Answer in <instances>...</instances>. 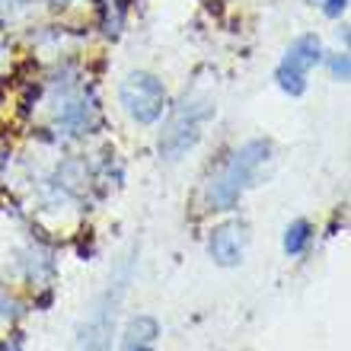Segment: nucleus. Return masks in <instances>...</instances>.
I'll list each match as a JSON object with an SVG mask.
<instances>
[{
  "label": "nucleus",
  "mask_w": 351,
  "mask_h": 351,
  "mask_svg": "<svg viewBox=\"0 0 351 351\" xmlns=\"http://www.w3.org/2000/svg\"><path fill=\"white\" fill-rule=\"evenodd\" d=\"M332 77L335 80H348V55H335L332 58Z\"/></svg>",
  "instance_id": "1a4fd4ad"
},
{
  "label": "nucleus",
  "mask_w": 351,
  "mask_h": 351,
  "mask_svg": "<svg viewBox=\"0 0 351 351\" xmlns=\"http://www.w3.org/2000/svg\"><path fill=\"white\" fill-rule=\"evenodd\" d=\"M157 335H160L157 319L138 316V319L128 326V332H125V351H154Z\"/></svg>",
  "instance_id": "423d86ee"
},
{
  "label": "nucleus",
  "mask_w": 351,
  "mask_h": 351,
  "mask_svg": "<svg viewBox=\"0 0 351 351\" xmlns=\"http://www.w3.org/2000/svg\"><path fill=\"white\" fill-rule=\"evenodd\" d=\"M310 240H313V227L306 221H294L285 230V252L287 256H300L310 246Z\"/></svg>",
  "instance_id": "0eeeda50"
},
{
  "label": "nucleus",
  "mask_w": 351,
  "mask_h": 351,
  "mask_svg": "<svg viewBox=\"0 0 351 351\" xmlns=\"http://www.w3.org/2000/svg\"><path fill=\"white\" fill-rule=\"evenodd\" d=\"M268 154H271V144H268V141H250V144H243V147L217 169V176H214L211 185H208V208H211V211H233L237 202H240V195L250 189V182L256 179V173H259L262 163L268 160Z\"/></svg>",
  "instance_id": "f257e3e1"
},
{
  "label": "nucleus",
  "mask_w": 351,
  "mask_h": 351,
  "mask_svg": "<svg viewBox=\"0 0 351 351\" xmlns=\"http://www.w3.org/2000/svg\"><path fill=\"white\" fill-rule=\"evenodd\" d=\"M214 109L208 102H185L182 109L169 119L163 138H160V154L167 160H182L189 150L202 141L204 125L211 121Z\"/></svg>",
  "instance_id": "7ed1b4c3"
},
{
  "label": "nucleus",
  "mask_w": 351,
  "mask_h": 351,
  "mask_svg": "<svg viewBox=\"0 0 351 351\" xmlns=\"http://www.w3.org/2000/svg\"><path fill=\"white\" fill-rule=\"evenodd\" d=\"M119 99H121V109L128 112L138 125H154V121L163 119L169 96L160 77L147 74V71H134V74H128L121 80Z\"/></svg>",
  "instance_id": "f03ea898"
},
{
  "label": "nucleus",
  "mask_w": 351,
  "mask_h": 351,
  "mask_svg": "<svg viewBox=\"0 0 351 351\" xmlns=\"http://www.w3.org/2000/svg\"><path fill=\"white\" fill-rule=\"evenodd\" d=\"M319 61H323V42H319V38L316 36L294 38L275 71L278 86H281L287 96H300V93L306 90V77H310V71H313Z\"/></svg>",
  "instance_id": "20e7f679"
},
{
  "label": "nucleus",
  "mask_w": 351,
  "mask_h": 351,
  "mask_svg": "<svg viewBox=\"0 0 351 351\" xmlns=\"http://www.w3.org/2000/svg\"><path fill=\"white\" fill-rule=\"evenodd\" d=\"M313 3L323 10V13H329V16H342L345 7H348V0H313Z\"/></svg>",
  "instance_id": "6e6552de"
},
{
  "label": "nucleus",
  "mask_w": 351,
  "mask_h": 351,
  "mask_svg": "<svg viewBox=\"0 0 351 351\" xmlns=\"http://www.w3.org/2000/svg\"><path fill=\"white\" fill-rule=\"evenodd\" d=\"M246 246H250V223L246 221L221 223L211 230V240H208V252L221 268L240 265L243 256H246Z\"/></svg>",
  "instance_id": "39448f33"
}]
</instances>
